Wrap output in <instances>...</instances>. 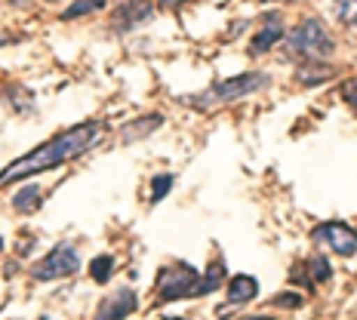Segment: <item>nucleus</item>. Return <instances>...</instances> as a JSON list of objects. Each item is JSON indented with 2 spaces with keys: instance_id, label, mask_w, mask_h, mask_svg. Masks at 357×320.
<instances>
[{
  "instance_id": "nucleus-4",
  "label": "nucleus",
  "mask_w": 357,
  "mask_h": 320,
  "mask_svg": "<svg viewBox=\"0 0 357 320\" xmlns=\"http://www.w3.org/2000/svg\"><path fill=\"white\" fill-rule=\"evenodd\" d=\"M289 47H293V53L311 59V62H321V59L333 53L330 34H326L324 22H317V19H305L302 25L289 34Z\"/></svg>"
},
{
  "instance_id": "nucleus-1",
  "label": "nucleus",
  "mask_w": 357,
  "mask_h": 320,
  "mask_svg": "<svg viewBox=\"0 0 357 320\" xmlns=\"http://www.w3.org/2000/svg\"><path fill=\"white\" fill-rule=\"evenodd\" d=\"M102 132H105V126L96 123V121L80 123V126H71V130H65L62 136L50 139V142H43V145H37L34 151L25 154V158L13 160L10 167L0 173V188H3V185L19 182V178L47 173V169H56V167H62V163L80 158V154L89 151V148L99 142Z\"/></svg>"
},
{
  "instance_id": "nucleus-6",
  "label": "nucleus",
  "mask_w": 357,
  "mask_h": 320,
  "mask_svg": "<svg viewBox=\"0 0 357 320\" xmlns=\"http://www.w3.org/2000/svg\"><path fill=\"white\" fill-rule=\"evenodd\" d=\"M314 237L330 243V250L339 252V256H354L357 252V234L348 225H342V222H324V225H317Z\"/></svg>"
},
{
  "instance_id": "nucleus-11",
  "label": "nucleus",
  "mask_w": 357,
  "mask_h": 320,
  "mask_svg": "<svg viewBox=\"0 0 357 320\" xmlns=\"http://www.w3.org/2000/svg\"><path fill=\"white\" fill-rule=\"evenodd\" d=\"M280 37H284V28H280V22H268L262 31L256 34V40H252V49H256V53H265V49L274 47Z\"/></svg>"
},
{
  "instance_id": "nucleus-21",
  "label": "nucleus",
  "mask_w": 357,
  "mask_h": 320,
  "mask_svg": "<svg viewBox=\"0 0 357 320\" xmlns=\"http://www.w3.org/2000/svg\"><path fill=\"white\" fill-rule=\"evenodd\" d=\"M247 320H274V317H247Z\"/></svg>"
},
{
  "instance_id": "nucleus-15",
  "label": "nucleus",
  "mask_w": 357,
  "mask_h": 320,
  "mask_svg": "<svg viewBox=\"0 0 357 320\" xmlns=\"http://www.w3.org/2000/svg\"><path fill=\"white\" fill-rule=\"evenodd\" d=\"M311 274H314V284H324V280H330V274H333V268L326 259H311Z\"/></svg>"
},
{
  "instance_id": "nucleus-16",
  "label": "nucleus",
  "mask_w": 357,
  "mask_h": 320,
  "mask_svg": "<svg viewBox=\"0 0 357 320\" xmlns=\"http://www.w3.org/2000/svg\"><path fill=\"white\" fill-rule=\"evenodd\" d=\"M154 191H151V200H154V204H158V200H163V197H167V191L169 188H173V176H158V178H154Z\"/></svg>"
},
{
  "instance_id": "nucleus-12",
  "label": "nucleus",
  "mask_w": 357,
  "mask_h": 320,
  "mask_svg": "<svg viewBox=\"0 0 357 320\" xmlns=\"http://www.w3.org/2000/svg\"><path fill=\"white\" fill-rule=\"evenodd\" d=\"M13 206H16L19 213H34L37 206H40V188H37V185H25V188L13 197Z\"/></svg>"
},
{
  "instance_id": "nucleus-10",
  "label": "nucleus",
  "mask_w": 357,
  "mask_h": 320,
  "mask_svg": "<svg viewBox=\"0 0 357 320\" xmlns=\"http://www.w3.org/2000/svg\"><path fill=\"white\" fill-rule=\"evenodd\" d=\"M222 284H225V265L222 262H213L210 268H206V274L200 277V287H197V296H210L215 293Z\"/></svg>"
},
{
  "instance_id": "nucleus-22",
  "label": "nucleus",
  "mask_w": 357,
  "mask_h": 320,
  "mask_svg": "<svg viewBox=\"0 0 357 320\" xmlns=\"http://www.w3.org/2000/svg\"><path fill=\"white\" fill-rule=\"evenodd\" d=\"M167 320H182V317H167Z\"/></svg>"
},
{
  "instance_id": "nucleus-9",
  "label": "nucleus",
  "mask_w": 357,
  "mask_h": 320,
  "mask_svg": "<svg viewBox=\"0 0 357 320\" xmlns=\"http://www.w3.org/2000/svg\"><path fill=\"white\" fill-rule=\"evenodd\" d=\"M160 123H163V117H158V114H148V117H142V121H136V123H126L123 126V142H136V139L151 136Z\"/></svg>"
},
{
  "instance_id": "nucleus-18",
  "label": "nucleus",
  "mask_w": 357,
  "mask_h": 320,
  "mask_svg": "<svg viewBox=\"0 0 357 320\" xmlns=\"http://www.w3.org/2000/svg\"><path fill=\"white\" fill-rule=\"evenodd\" d=\"M274 305H280V308H299L302 305V296H293V293H284L274 299Z\"/></svg>"
},
{
  "instance_id": "nucleus-2",
  "label": "nucleus",
  "mask_w": 357,
  "mask_h": 320,
  "mask_svg": "<svg viewBox=\"0 0 357 320\" xmlns=\"http://www.w3.org/2000/svg\"><path fill=\"white\" fill-rule=\"evenodd\" d=\"M265 84H268L265 74H241V77H231V80L215 84L210 93L188 96L185 105H195L200 111H213L215 105H222V102H234V99H241V96H250V93H256L259 86H265Z\"/></svg>"
},
{
  "instance_id": "nucleus-7",
  "label": "nucleus",
  "mask_w": 357,
  "mask_h": 320,
  "mask_svg": "<svg viewBox=\"0 0 357 320\" xmlns=\"http://www.w3.org/2000/svg\"><path fill=\"white\" fill-rule=\"evenodd\" d=\"M136 293L132 289H117L111 299L102 302V308H99V314H96V320H123V317H130L132 311H136Z\"/></svg>"
},
{
  "instance_id": "nucleus-5",
  "label": "nucleus",
  "mask_w": 357,
  "mask_h": 320,
  "mask_svg": "<svg viewBox=\"0 0 357 320\" xmlns=\"http://www.w3.org/2000/svg\"><path fill=\"white\" fill-rule=\"evenodd\" d=\"M80 268V256L71 243H59L40 259L37 265H31V277L34 280H59V277H71Z\"/></svg>"
},
{
  "instance_id": "nucleus-20",
  "label": "nucleus",
  "mask_w": 357,
  "mask_h": 320,
  "mask_svg": "<svg viewBox=\"0 0 357 320\" xmlns=\"http://www.w3.org/2000/svg\"><path fill=\"white\" fill-rule=\"evenodd\" d=\"M182 3H185V0H160L163 10H173V6H182Z\"/></svg>"
},
{
  "instance_id": "nucleus-8",
  "label": "nucleus",
  "mask_w": 357,
  "mask_h": 320,
  "mask_svg": "<svg viewBox=\"0 0 357 320\" xmlns=\"http://www.w3.org/2000/svg\"><path fill=\"white\" fill-rule=\"evenodd\" d=\"M259 296V280L250 277V274H234L228 280V302L231 305H241V302H250Z\"/></svg>"
},
{
  "instance_id": "nucleus-17",
  "label": "nucleus",
  "mask_w": 357,
  "mask_h": 320,
  "mask_svg": "<svg viewBox=\"0 0 357 320\" xmlns=\"http://www.w3.org/2000/svg\"><path fill=\"white\" fill-rule=\"evenodd\" d=\"M339 19L345 22V25H351V22L357 19V0H342V6H339Z\"/></svg>"
},
{
  "instance_id": "nucleus-14",
  "label": "nucleus",
  "mask_w": 357,
  "mask_h": 320,
  "mask_svg": "<svg viewBox=\"0 0 357 320\" xmlns=\"http://www.w3.org/2000/svg\"><path fill=\"white\" fill-rule=\"evenodd\" d=\"M89 274H93L96 284H105L111 274H114V259H111V256H99V259H93V265H89Z\"/></svg>"
},
{
  "instance_id": "nucleus-23",
  "label": "nucleus",
  "mask_w": 357,
  "mask_h": 320,
  "mask_svg": "<svg viewBox=\"0 0 357 320\" xmlns=\"http://www.w3.org/2000/svg\"><path fill=\"white\" fill-rule=\"evenodd\" d=\"M0 250H3V241H0Z\"/></svg>"
},
{
  "instance_id": "nucleus-13",
  "label": "nucleus",
  "mask_w": 357,
  "mask_h": 320,
  "mask_svg": "<svg viewBox=\"0 0 357 320\" xmlns=\"http://www.w3.org/2000/svg\"><path fill=\"white\" fill-rule=\"evenodd\" d=\"M105 10V0H74L68 10L62 13V19H80V16H89V13H99Z\"/></svg>"
},
{
  "instance_id": "nucleus-24",
  "label": "nucleus",
  "mask_w": 357,
  "mask_h": 320,
  "mask_svg": "<svg viewBox=\"0 0 357 320\" xmlns=\"http://www.w3.org/2000/svg\"><path fill=\"white\" fill-rule=\"evenodd\" d=\"M136 3H139V0H136Z\"/></svg>"
},
{
  "instance_id": "nucleus-25",
  "label": "nucleus",
  "mask_w": 357,
  "mask_h": 320,
  "mask_svg": "<svg viewBox=\"0 0 357 320\" xmlns=\"http://www.w3.org/2000/svg\"><path fill=\"white\" fill-rule=\"evenodd\" d=\"M225 320H228V317H225Z\"/></svg>"
},
{
  "instance_id": "nucleus-3",
  "label": "nucleus",
  "mask_w": 357,
  "mask_h": 320,
  "mask_svg": "<svg viewBox=\"0 0 357 320\" xmlns=\"http://www.w3.org/2000/svg\"><path fill=\"white\" fill-rule=\"evenodd\" d=\"M197 287H200V274L191 265H185V262L167 265L158 274V296H160V302H176V299L197 296Z\"/></svg>"
},
{
  "instance_id": "nucleus-19",
  "label": "nucleus",
  "mask_w": 357,
  "mask_h": 320,
  "mask_svg": "<svg viewBox=\"0 0 357 320\" xmlns=\"http://www.w3.org/2000/svg\"><path fill=\"white\" fill-rule=\"evenodd\" d=\"M342 96H345L348 105H354V108H357V77H354V80H348L345 89H342Z\"/></svg>"
}]
</instances>
